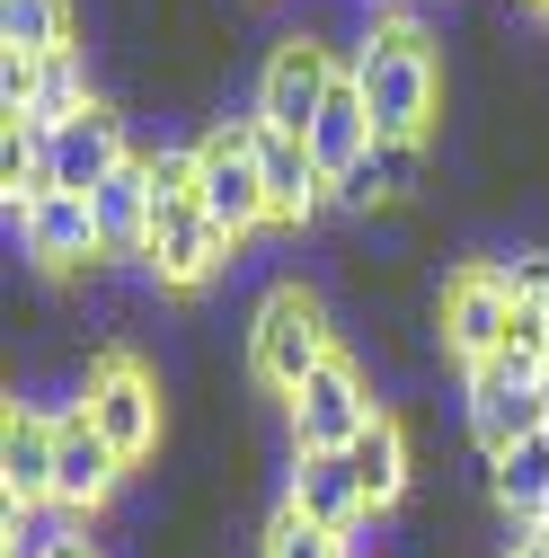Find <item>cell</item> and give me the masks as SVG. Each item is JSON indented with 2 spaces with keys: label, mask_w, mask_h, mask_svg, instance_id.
I'll list each match as a JSON object with an SVG mask.
<instances>
[{
  "label": "cell",
  "mask_w": 549,
  "mask_h": 558,
  "mask_svg": "<svg viewBox=\"0 0 549 558\" xmlns=\"http://www.w3.org/2000/svg\"><path fill=\"white\" fill-rule=\"evenodd\" d=\"M81 416H89L124 461H151V452H160V426H169L160 373L133 364V355H89V373H81Z\"/></svg>",
  "instance_id": "4"
},
{
  "label": "cell",
  "mask_w": 549,
  "mask_h": 558,
  "mask_svg": "<svg viewBox=\"0 0 549 558\" xmlns=\"http://www.w3.org/2000/svg\"><path fill=\"white\" fill-rule=\"evenodd\" d=\"M346 72L373 107V133L381 143H426V124L443 107V62L426 45V27H407V19H381L346 45Z\"/></svg>",
  "instance_id": "1"
},
{
  "label": "cell",
  "mask_w": 549,
  "mask_h": 558,
  "mask_svg": "<svg viewBox=\"0 0 549 558\" xmlns=\"http://www.w3.org/2000/svg\"><path fill=\"white\" fill-rule=\"evenodd\" d=\"M124 452L89 426V416H81V399L72 408H53V506H72V514H98L107 497H115V487H124Z\"/></svg>",
  "instance_id": "10"
},
{
  "label": "cell",
  "mask_w": 549,
  "mask_h": 558,
  "mask_svg": "<svg viewBox=\"0 0 549 558\" xmlns=\"http://www.w3.org/2000/svg\"><path fill=\"white\" fill-rule=\"evenodd\" d=\"M373 143H381V133H373V107H364V89H355V72H346V81L328 89L319 124H310V160H319V169H328V186H337V178H346Z\"/></svg>",
  "instance_id": "18"
},
{
  "label": "cell",
  "mask_w": 549,
  "mask_h": 558,
  "mask_svg": "<svg viewBox=\"0 0 549 558\" xmlns=\"http://www.w3.org/2000/svg\"><path fill=\"white\" fill-rule=\"evenodd\" d=\"M532 10H540V19H549V0H532Z\"/></svg>",
  "instance_id": "29"
},
{
  "label": "cell",
  "mask_w": 549,
  "mask_h": 558,
  "mask_svg": "<svg viewBox=\"0 0 549 558\" xmlns=\"http://www.w3.org/2000/svg\"><path fill=\"white\" fill-rule=\"evenodd\" d=\"M514 558H549V541H540V532H532V541H523V549H514Z\"/></svg>",
  "instance_id": "25"
},
{
  "label": "cell",
  "mask_w": 549,
  "mask_h": 558,
  "mask_svg": "<svg viewBox=\"0 0 549 558\" xmlns=\"http://www.w3.org/2000/svg\"><path fill=\"white\" fill-rule=\"evenodd\" d=\"M284 506H302V514H310V523H328V532L373 523L364 478H355V461H346V452H293V470H284Z\"/></svg>",
  "instance_id": "13"
},
{
  "label": "cell",
  "mask_w": 549,
  "mask_h": 558,
  "mask_svg": "<svg viewBox=\"0 0 549 558\" xmlns=\"http://www.w3.org/2000/svg\"><path fill=\"white\" fill-rule=\"evenodd\" d=\"M532 532H540V541H549V514H540V523H532Z\"/></svg>",
  "instance_id": "28"
},
{
  "label": "cell",
  "mask_w": 549,
  "mask_h": 558,
  "mask_svg": "<svg viewBox=\"0 0 549 558\" xmlns=\"http://www.w3.org/2000/svg\"><path fill=\"white\" fill-rule=\"evenodd\" d=\"M346 81V53H337L328 36H284L266 53V72H257V124L266 133H293V143H310V124H319V107H328V89Z\"/></svg>",
  "instance_id": "3"
},
{
  "label": "cell",
  "mask_w": 549,
  "mask_h": 558,
  "mask_svg": "<svg viewBox=\"0 0 549 558\" xmlns=\"http://www.w3.org/2000/svg\"><path fill=\"white\" fill-rule=\"evenodd\" d=\"M0 549L10 558H62V549H81V514L72 506H10L0 514Z\"/></svg>",
  "instance_id": "23"
},
{
  "label": "cell",
  "mask_w": 549,
  "mask_h": 558,
  "mask_svg": "<svg viewBox=\"0 0 549 558\" xmlns=\"http://www.w3.org/2000/svg\"><path fill=\"white\" fill-rule=\"evenodd\" d=\"M124 160H133V143H124V116H115L107 98L81 107L72 124H53V143H45V169H53L62 195H98Z\"/></svg>",
  "instance_id": "11"
},
{
  "label": "cell",
  "mask_w": 549,
  "mask_h": 558,
  "mask_svg": "<svg viewBox=\"0 0 549 558\" xmlns=\"http://www.w3.org/2000/svg\"><path fill=\"white\" fill-rule=\"evenodd\" d=\"M337 355V337H328V311H319V293H302V284H274L266 302H257V319H248V373H257V390H274V399H293L319 364Z\"/></svg>",
  "instance_id": "2"
},
{
  "label": "cell",
  "mask_w": 549,
  "mask_h": 558,
  "mask_svg": "<svg viewBox=\"0 0 549 558\" xmlns=\"http://www.w3.org/2000/svg\"><path fill=\"white\" fill-rule=\"evenodd\" d=\"M293 452H346L364 426H373V416H381V399H373V381L346 364V355H328L293 399Z\"/></svg>",
  "instance_id": "8"
},
{
  "label": "cell",
  "mask_w": 549,
  "mask_h": 558,
  "mask_svg": "<svg viewBox=\"0 0 549 558\" xmlns=\"http://www.w3.org/2000/svg\"><path fill=\"white\" fill-rule=\"evenodd\" d=\"M19 248L36 257V266H98L107 248H98V222H89V195H36L27 214H19Z\"/></svg>",
  "instance_id": "15"
},
{
  "label": "cell",
  "mask_w": 549,
  "mask_h": 558,
  "mask_svg": "<svg viewBox=\"0 0 549 558\" xmlns=\"http://www.w3.org/2000/svg\"><path fill=\"white\" fill-rule=\"evenodd\" d=\"M346 461H355V478H364V506H373V514H390V506L407 497V470H417V461H407V426H399L390 408L346 444Z\"/></svg>",
  "instance_id": "19"
},
{
  "label": "cell",
  "mask_w": 549,
  "mask_h": 558,
  "mask_svg": "<svg viewBox=\"0 0 549 558\" xmlns=\"http://www.w3.org/2000/svg\"><path fill=\"white\" fill-rule=\"evenodd\" d=\"M81 107H98V98H89V72H81V45H72V53H53V62H36V98H27V116H10V124H36V133H53V124H72Z\"/></svg>",
  "instance_id": "22"
},
{
  "label": "cell",
  "mask_w": 549,
  "mask_h": 558,
  "mask_svg": "<svg viewBox=\"0 0 549 558\" xmlns=\"http://www.w3.org/2000/svg\"><path fill=\"white\" fill-rule=\"evenodd\" d=\"M0 497L10 506H53V416L27 408V399L0 426Z\"/></svg>",
  "instance_id": "16"
},
{
  "label": "cell",
  "mask_w": 549,
  "mask_h": 558,
  "mask_svg": "<svg viewBox=\"0 0 549 558\" xmlns=\"http://www.w3.org/2000/svg\"><path fill=\"white\" fill-rule=\"evenodd\" d=\"M540 381H549L540 355H497V364L469 373V444L488 461L514 452L523 435H540Z\"/></svg>",
  "instance_id": "7"
},
{
  "label": "cell",
  "mask_w": 549,
  "mask_h": 558,
  "mask_svg": "<svg viewBox=\"0 0 549 558\" xmlns=\"http://www.w3.org/2000/svg\"><path fill=\"white\" fill-rule=\"evenodd\" d=\"M0 45L27 62L72 53V0H0Z\"/></svg>",
  "instance_id": "21"
},
{
  "label": "cell",
  "mask_w": 549,
  "mask_h": 558,
  "mask_svg": "<svg viewBox=\"0 0 549 558\" xmlns=\"http://www.w3.org/2000/svg\"><path fill=\"white\" fill-rule=\"evenodd\" d=\"M195 204H204V214H213L231 240H248V231H266V222H274L248 116H240V124H213V133L195 143Z\"/></svg>",
  "instance_id": "5"
},
{
  "label": "cell",
  "mask_w": 549,
  "mask_h": 558,
  "mask_svg": "<svg viewBox=\"0 0 549 558\" xmlns=\"http://www.w3.org/2000/svg\"><path fill=\"white\" fill-rule=\"evenodd\" d=\"M89 222H98V248H107V257H143V248H151L160 195H151V160H143V151H133V160L89 195Z\"/></svg>",
  "instance_id": "14"
},
{
  "label": "cell",
  "mask_w": 549,
  "mask_h": 558,
  "mask_svg": "<svg viewBox=\"0 0 549 558\" xmlns=\"http://www.w3.org/2000/svg\"><path fill=\"white\" fill-rule=\"evenodd\" d=\"M435 337H443V355H452L461 373L497 364L505 345H514V293L469 257L461 275H443V293H435Z\"/></svg>",
  "instance_id": "6"
},
{
  "label": "cell",
  "mask_w": 549,
  "mask_h": 558,
  "mask_svg": "<svg viewBox=\"0 0 549 558\" xmlns=\"http://www.w3.org/2000/svg\"><path fill=\"white\" fill-rule=\"evenodd\" d=\"M231 248H240V240H231V231L186 195V204H160L143 266H151V284H160V293H195V284H213V275L231 266Z\"/></svg>",
  "instance_id": "9"
},
{
  "label": "cell",
  "mask_w": 549,
  "mask_h": 558,
  "mask_svg": "<svg viewBox=\"0 0 549 558\" xmlns=\"http://www.w3.org/2000/svg\"><path fill=\"white\" fill-rule=\"evenodd\" d=\"M426 186V143H373L346 178H337V204L346 214H381V204H407Z\"/></svg>",
  "instance_id": "17"
},
{
  "label": "cell",
  "mask_w": 549,
  "mask_h": 558,
  "mask_svg": "<svg viewBox=\"0 0 549 558\" xmlns=\"http://www.w3.org/2000/svg\"><path fill=\"white\" fill-rule=\"evenodd\" d=\"M540 345H549V337H540Z\"/></svg>",
  "instance_id": "30"
},
{
  "label": "cell",
  "mask_w": 549,
  "mask_h": 558,
  "mask_svg": "<svg viewBox=\"0 0 549 558\" xmlns=\"http://www.w3.org/2000/svg\"><path fill=\"white\" fill-rule=\"evenodd\" d=\"M257 558H355V541H346V532H328V523H310L302 506H274Z\"/></svg>",
  "instance_id": "24"
},
{
  "label": "cell",
  "mask_w": 549,
  "mask_h": 558,
  "mask_svg": "<svg viewBox=\"0 0 549 558\" xmlns=\"http://www.w3.org/2000/svg\"><path fill=\"white\" fill-rule=\"evenodd\" d=\"M248 133H257V169H266L274 222H319V204H337V186H328V169L310 160V143H293V133H266L257 116H248Z\"/></svg>",
  "instance_id": "12"
},
{
  "label": "cell",
  "mask_w": 549,
  "mask_h": 558,
  "mask_svg": "<svg viewBox=\"0 0 549 558\" xmlns=\"http://www.w3.org/2000/svg\"><path fill=\"white\" fill-rule=\"evenodd\" d=\"M540 435H549V381H540Z\"/></svg>",
  "instance_id": "26"
},
{
  "label": "cell",
  "mask_w": 549,
  "mask_h": 558,
  "mask_svg": "<svg viewBox=\"0 0 549 558\" xmlns=\"http://www.w3.org/2000/svg\"><path fill=\"white\" fill-rule=\"evenodd\" d=\"M62 558H98V549H89V541H81V549H62Z\"/></svg>",
  "instance_id": "27"
},
{
  "label": "cell",
  "mask_w": 549,
  "mask_h": 558,
  "mask_svg": "<svg viewBox=\"0 0 549 558\" xmlns=\"http://www.w3.org/2000/svg\"><path fill=\"white\" fill-rule=\"evenodd\" d=\"M488 487H497L505 514L540 523V514H549V435H523L514 452H497V461H488Z\"/></svg>",
  "instance_id": "20"
}]
</instances>
